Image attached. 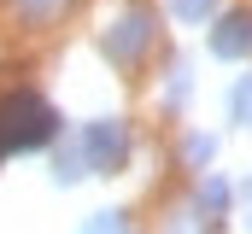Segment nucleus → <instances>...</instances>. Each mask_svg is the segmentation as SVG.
I'll list each match as a JSON object with an SVG mask.
<instances>
[{
    "label": "nucleus",
    "mask_w": 252,
    "mask_h": 234,
    "mask_svg": "<svg viewBox=\"0 0 252 234\" xmlns=\"http://www.w3.org/2000/svg\"><path fill=\"white\" fill-rule=\"evenodd\" d=\"M59 135V117L41 94L18 88V94H0V158L6 152H35Z\"/></svg>",
    "instance_id": "obj_1"
},
{
    "label": "nucleus",
    "mask_w": 252,
    "mask_h": 234,
    "mask_svg": "<svg viewBox=\"0 0 252 234\" xmlns=\"http://www.w3.org/2000/svg\"><path fill=\"white\" fill-rule=\"evenodd\" d=\"M82 152H88V170L94 176H112V170H124V158H129V129L118 123V117H94V123H82Z\"/></svg>",
    "instance_id": "obj_2"
},
{
    "label": "nucleus",
    "mask_w": 252,
    "mask_h": 234,
    "mask_svg": "<svg viewBox=\"0 0 252 234\" xmlns=\"http://www.w3.org/2000/svg\"><path fill=\"white\" fill-rule=\"evenodd\" d=\"M147 41H153V18H147V12H124V18H112V29H106V58H112V64H135V58L147 53Z\"/></svg>",
    "instance_id": "obj_3"
},
{
    "label": "nucleus",
    "mask_w": 252,
    "mask_h": 234,
    "mask_svg": "<svg viewBox=\"0 0 252 234\" xmlns=\"http://www.w3.org/2000/svg\"><path fill=\"white\" fill-rule=\"evenodd\" d=\"M211 53L217 58H252V12H229L211 29Z\"/></svg>",
    "instance_id": "obj_4"
},
{
    "label": "nucleus",
    "mask_w": 252,
    "mask_h": 234,
    "mask_svg": "<svg viewBox=\"0 0 252 234\" xmlns=\"http://www.w3.org/2000/svg\"><path fill=\"white\" fill-rule=\"evenodd\" d=\"M82 176H88V152H82V141H64L59 158H53V181L70 187V181H82Z\"/></svg>",
    "instance_id": "obj_5"
},
{
    "label": "nucleus",
    "mask_w": 252,
    "mask_h": 234,
    "mask_svg": "<svg viewBox=\"0 0 252 234\" xmlns=\"http://www.w3.org/2000/svg\"><path fill=\"white\" fill-rule=\"evenodd\" d=\"M223 205H229V181H223V176H205V181H199V211L223 217Z\"/></svg>",
    "instance_id": "obj_6"
},
{
    "label": "nucleus",
    "mask_w": 252,
    "mask_h": 234,
    "mask_svg": "<svg viewBox=\"0 0 252 234\" xmlns=\"http://www.w3.org/2000/svg\"><path fill=\"white\" fill-rule=\"evenodd\" d=\"M170 6V18H182V24H205V18H217V0H164Z\"/></svg>",
    "instance_id": "obj_7"
},
{
    "label": "nucleus",
    "mask_w": 252,
    "mask_h": 234,
    "mask_svg": "<svg viewBox=\"0 0 252 234\" xmlns=\"http://www.w3.org/2000/svg\"><path fill=\"white\" fill-rule=\"evenodd\" d=\"M182 158H188L193 170H205V164L217 158V135H188V141H182Z\"/></svg>",
    "instance_id": "obj_8"
},
{
    "label": "nucleus",
    "mask_w": 252,
    "mask_h": 234,
    "mask_svg": "<svg viewBox=\"0 0 252 234\" xmlns=\"http://www.w3.org/2000/svg\"><path fill=\"white\" fill-rule=\"evenodd\" d=\"M229 117H235L241 129H252V76L235 82V94H229Z\"/></svg>",
    "instance_id": "obj_9"
},
{
    "label": "nucleus",
    "mask_w": 252,
    "mask_h": 234,
    "mask_svg": "<svg viewBox=\"0 0 252 234\" xmlns=\"http://www.w3.org/2000/svg\"><path fill=\"white\" fill-rule=\"evenodd\" d=\"M82 234H129V223H124V211H94L82 223Z\"/></svg>",
    "instance_id": "obj_10"
},
{
    "label": "nucleus",
    "mask_w": 252,
    "mask_h": 234,
    "mask_svg": "<svg viewBox=\"0 0 252 234\" xmlns=\"http://www.w3.org/2000/svg\"><path fill=\"white\" fill-rule=\"evenodd\" d=\"M164 100H170V106H182V100H188V64H176V70H170V88H164Z\"/></svg>",
    "instance_id": "obj_11"
},
{
    "label": "nucleus",
    "mask_w": 252,
    "mask_h": 234,
    "mask_svg": "<svg viewBox=\"0 0 252 234\" xmlns=\"http://www.w3.org/2000/svg\"><path fill=\"white\" fill-rule=\"evenodd\" d=\"M241 229L252 234V176H247V187H241Z\"/></svg>",
    "instance_id": "obj_12"
},
{
    "label": "nucleus",
    "mask_w": 252,
    "mask_h": 234,
    "mask_svg": "<svg viewBox=\"0 0 252 234\" xmlns=\"http://www.w3.org/2000/svg\"><path fill=\"white\" fill-rule=\"evenodd\" d=\"M24 12H30V18H41V12H53V0H24Z\"/></svg>",
    "instance_id": "obj_13"
}]
</instances>
